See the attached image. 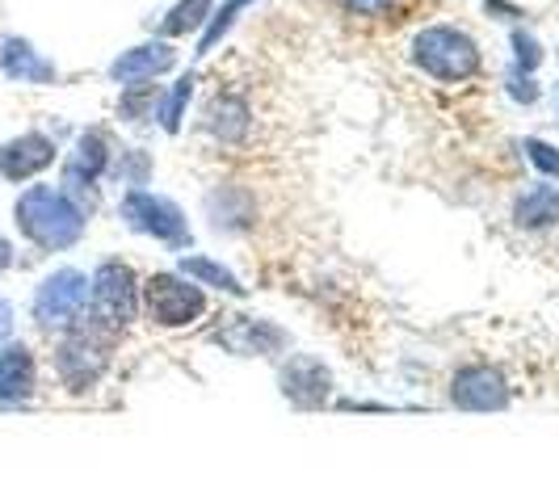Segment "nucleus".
Returning <instances> with one entry per match:
<instances>
[{"instance_id": "nucleus-8", "label": "nucleus", "mask_w": 559, "mask_h": 504, "mask_svg": "<svg viewBox=\"0 0 559 504\" xmlns=\"http://www.w3.org/2000/svg\"><path fill=\"white\" fill-rule=\"evenodd\" d=\"M215 345H224L236 358H270L290 345V336L282 333L278 324L257 320V315H227V324L215 328Z\"/></svg>"}, {"instance_id": "nucleus-20", "label": "nucleus", "mask_w": 559, "mask_h": 504, "mask_svg": "<svg viewBox=\"0 0 559 504\" xmlns=\"http://www.w3.org/2000/svg\"><path fill=\"white\" fill-rule=\"evenodd\" d=\"M202 17H206V0H181V4L165 17L160 34H186V29H194Z\"/></svg>"}, {"instance_id": "nucleus-1", "label": "nucleus", "mask_w": 559, "mask_h": 504, "mask_svg": "<svg viewBox=\"0 0 559 504\" xmlns=\"http://www.w3.org/2000/svg\"><path fill=\"white\" fill-rule=\"evenodd\" d=\"M13 215H17L22 236L43 252L72 249L84 236V206L56 185H29L26 194L17 197Z\"/></svg>"}, {"instance_id": "nucleus-18", "label": "nucleus", "mask_w": 559, "mask_h": 504, "mask_svg": "<svg viewBox=\"0 0 559 504\" xmlns=\"http://www.w3.org/2000/svg\"><path fill=\"white\" fill-rule=\"evenodd\" d=\"M206 127L224 143H236L249 131V106H245L240 97H219V101L206 110Z\"/></svg>"}, {"instance_id": "nucleus-28", "label": "nucleus", "mask_w": 559, "mask_h": 504, "mask_svg": "<svg viewBox=\"0 0 559 504\" xmlns=\"http://www.w3.org/2000/svg\"><path fill=\"white\" fill-rule=\"evenodd\" d=\"M9 265H13V244L0 236V269H9Z\"/></svg>"}, {"instance_id": "nucleus-19", "label": "nucleus", "mask_w": 559, "mask_h": 504, "mask_svg": "<svg viewBox=\"0 0 559 504\" xmlns=\"http://www.w3.org/2000/svg\"><path fill=\"white\" fill-rule=\"evenodd\" d=\"M156 101H160V93L152 88V84H143V81H135L127 93H122V101H118V113L127 118V122H143L147 113L156 110Z\"/></svg>"}, {"instance_id": "nucleus-21", "label": "nucleus", "mask_w": 559, "mask_h": 504, "mask_svg": "<svg viewBox=\"0 0 559 504\" xmlns=\"http://www.w3.org/2000/svg\"><path fill=\"white\" fill-rule=\"evenodd\" d=\"M190 93H194V76L177 81V88L168 93L165 110H160V122H165V131H181V113H186V101H190Z\"/></svg>"}, {"instance_id": "nucleus-2", "label": "nucleus", "mask_w": 559, "mask_h": 504, "mask_svg": "<svg viewBox=\"0 0 559 504\" xmlns=\"http://www.w3.org/2000/svg\"><path fill=\"white\" fill-rule=\"evenodd\" d=\"M114 333H118V328L97 324L93 315H81V320L72 324V336L59 345V353H56L59 379H63L72 392H88V387L106 374Z\"/></svg>"}, {"instance_id": "nucleus-5", "label": "nucleus", "mask_w": 559, "mask_h": 504, "mask_svg": "<svg viewBox=\"0 0 559 504\" xmlns=\"http://www.w3.org/2000/svg\"><path fill=\"white\" fill-rule=\"evenodd\" d=\"M143 311L160 328H181V324H194L206 311V299H202L198 281L181 278V274H152L143 286Z\"/></svg>"}, {"instance_id": "nucleus-3", "label": "nucleus", "mask_w": 559, "mask_h": 504, "mask_svg": "<svg viewBox=\"0 0 559 504\" xmlns=\"http://www.w3.org/2000/svg\"><path fill=\"white\" fill-rule=\"evenodd\" d=\"M413 59H417V68H425L433 81H467V76H476L479 68V47L472 34H463V29L454 26H429L417 34V43H413Z\"/></svg>"}, {"instance_id": "nucleus-6", "label": "nucleus", "mask_w": 559, "mask_h": 504, "mask_svg": "<svg viewBox=\"0 0 559 504\" xmlns=\"http://www.w3.org/2000/svg\"><path fill=\"white\" fill-rule=\"evenodd\" d=\"M122 219L143 236H156L168 249H186L190 244V224L181 215V206L173 197H160L152 190H127L122 197Z\"/></svg>"}, {"instance_id": "nucleus-13", "label": "nucleus", "mask_w": 559, "mask_h": 504, "mask_svg": "<svg viewBox=\"0 0 559 504\" xmlns=\"http://www.w3.org/2000/svg\"><path fill=\"white\" fill-rule=\"evenodd\" d=\"M0 72H4L9 81H22V84H56L59 81L56 63L38 56L26 38H17V34H9V38L0 43Z\"/></svg>"}, {"instance_id": "nucleus-17", "label": "nucleus", "mask_w": 559, "mask_h": 504, "mask_svg": "<svg viewBox=\"0 0 559 504\" xmlns=\"http://www.w3.org/2000/svg\"><path fill=\"white\" fill-rule=\"evenodd\" d=\"M181 274L198 286H215V290H224V295H236V299H245V286L240 278L224 269L219 261H211V256H181Z\"/></svg>"}, {"instance_id": "nucleus-22", "label": "nucleus", "mask_w": 559, "mask_h": 504, "mask_svg": "<svg viewBox=\"0 0 559 504\" xmlns=\"http://www.w3.org/2000/svg\"><path fill=\"white\" fill-rule=\"evenodd\" d=\"M245 4H249V0H227L224 9H219V13L211 17V26H206V34H202V47H198V56H206V51H211V47H215V43L224 38V29L231 26V22H236V13H240Z\"/></svg>"}, {"instance_id": "nucleus-23", "label": "nucleus", "mask_w": 559, "mask_h": 504, "mask_svg": "<svg viewBox=\"0 0 559 504\" xmlns=\"http://www.w3.org/2000/svg\"><path fill=\"white\" fill-rule=\"evenodd\" d=\"M526 160L547 177H559V147L547 140H526Z\"/></svg>"}, {"instance_id": "nucleus-10", "label": "nucleus", "mask_w": 559, "mask_h": 504, "mask_svg": "<svg viewBox=\"0 0 559 504\" xmlns=\"http://www.w3.org/2000/svg\"><path fill=\"white\" fill-rule=\"evenodd\" d=\"M278 387L282 395L295 404V408H324L329 404V392H333V374H329V365L308 358V353H295L290 362L282 365L278 374Z\"/></svg>"}, {"instance_id": "nucleus-27", "label": "nucleus", "mask_w": 559, "mask_h": 504, "mask_svg": "<svg viewBox=\"0 0 559 504\" xmlns=\"http://www.w3.org/2000/svg\"><path fill=\"white\" fill-rule=\"evenodd\" d=\"M345 9H354V13H383L392 0H341Z\"/></svg>"}, {"instance_id": "nucleus-16", "label": "nucleus", "mask_w": 559, "mask_h": 504, "mask_svg": "<svg viewBox=\"0 0 559 504\" xmlns=\"http://www.w3.org/2000/svg\"><path fill=\"white\" fill-rule=\"evenodd\" d=\"M513 219H518V227H526V231L556 227L559 224V190L556 185H534V190H526V194L518 197V206H513Z\"/></svg>"}, {"instance_id": "nucleus-25", "label": "nucleus", "mask_w": 559, "mask_h": 504, "mask_svg": "<svg viewBox=\"0 0 559 504\" xmlns=\"http://www.w3.org/2000/svg\"><path fill=\"white\" fill-rule=\"evenodd\" d=\"M513 51H518V68H522V72H534V68L543 63V51H538V43H534L531 34H522V29L513 34Z\"/></svg>"}, {"instance_id": "nucleus-26", "label": "nucleus", "mask_w": 559, "mask_h": 504, "mask_svg": "<svg viewBox=\"0 0 559 504\" xmlns=\"http://www.w3.org/2000/svg\"><path fill=\"white\" fill-rule=\"evenodd\" d=\"M509 93H513L518 101H534V97H538V84L522 81V76H513V81H509Z\"/></svg>"}, {"instance_id": "nucleus-24", "label": "nucleus", "mask_w": 559, "mask_h": 504, "mask_svg": "<svg viewBox=\"0 0 559 504\" xmlns=\"http://www.w3.org/2000/svg\"><path fill=\"white\" fill-rule=\"evenodd\" d=\"M147 172H152V160H147L143 152H122V165H118V177H122V185L140 190V185H147Z\"/></svg>"}, {"instance_id": "nucleus-29", "label": "nucleus", "mask_w": 559, "mask_h": 504, "mask_svg": "<svg viewBox=\"0 0 559 504\" xmlns=\"http://www.w3.org/2000/svg\"><path fill=\"white\" fill-rule=\"evenodd\" d=\"M9 320H13V311H9V303L0 299V336L9 333Z\"/></svg>"}, {"instance_id": "nucleus-14", "label": "nucleus", "mask_w": 559, "mask_h": 504, "mask_svg": "<svg viewBox=\"0 0 559 504\" xmlns=\"http://www.w3.org/2000/svg\"><path fill=\"white\" fill-rule=\"evenodd\" d=\"M177 63V51L168 43H143L135 51H122V56L110 63V76L122 84H135V81H152L160 76Z\"/></svg>"}, {"instance_id": "nucleus-9", "label": "nucleus", "mask_w": 559, "mask_h": 504, "mask_svg": "<svg viewBox=\"0 0 559 504\" xmlns=\"http://www.w3.org/2000/svg\"><path fill=\"white\" fill-rule=\"evenodd\" d=\"M450 399L463 412H501L509 404V383L497 365H463L450 383Z\"/></svg>"}, {"instance_id": "nucleus-4", "label": "nucleus", "mask_w": 559, "mask_h": 504, "mask_svg": "<svg viewBox=\"0 0 559 504\" xmlns=\"http://www.w3.org/2000/svg\"><path fill=\"white\" fill-rule=\"evenodd\" d=\"M88 315L106 328H127L140 315V281L122 261H102L88 278Z\"/></svg>"}, {"instance_id": "nucleus-15", "label": "nucleus", "mask_w": 559, "mask_h": 504, "mask_svg": "<svg viewBox=\"0 0 559 504\" xmlns=\"http://www.w3.org/2000/svg\"><path fill=\"white\" fill-rule=\"evenodd\" d=\"M38 370H34V353L26 345H4L0 349V404H22L34 395Z\"/></svg>"}, {"instance_id": "nucleus-11", "label": "nucleus", "mask_w": 559, "mask_h": 504, "mask_svg": "<svg viewBox=\"0 0 559 504\" xmlns=\"http://www.w3.org/2000/svg\"><path fill=\"white\" fill-rule=\"evenodd\" d=\"M106 168H110V143H106V135L102 131H84L81 140H76V152L63 165V194H88Z\"/></svg>"}, {"instance_id": "nucleus-12", "label": "nucleus", "mask_w": 559, "mask_h": 504, "mask_svg": "<svg viewBox=\"0 0 559 504\" xmlns=\"http://www.w3.org/2000/svg\"><path fill=\"white\" fill-rule=\"evenodd\" d=\"M51 165H56V143L47 140V135H38V131L0 143V177L13 181V185L38 177L43 168H51Z\"/></svg>"}, {"instance_id": "nucleus-7", "label": "nucleus", "mask_w": 559, "mask_h": 504, "mask_svg": "<svg viewBox=\"0 0 559 504\" xmlns=\"http://www.w3.org/2000/svg\"><path fill=\"white\" fill-rule=\"evenodd\" d=\"M88 311V278L81 269H56L34 295V320L43 328H72Z\"/></svg>"}]
</instances>
